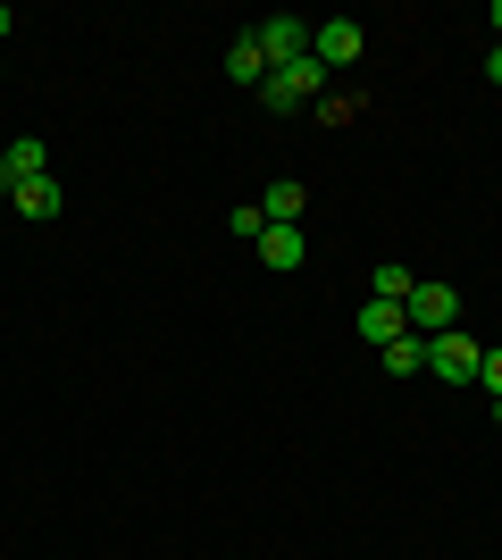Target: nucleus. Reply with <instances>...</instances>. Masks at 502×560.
<instances>
[{"instance_id": "obj_11", "label": "nucleus", "mask_w": 502, "mask_h": 560, "mask_svg": "<svg viewBox=\"0 0 502 560\" xmlns=\"http://www.w3.org/2000/svg\"><path fill=\"white\" fill-rule=\"evenodd\" d=\"M9 201H17L25 218H59V210H68V192L50 185V176H34V185H17V192H9Z\"/></svg>"}, {"instance_id": "obj_3", "label": "nucleus", "mask_w": 502, "mask_h": 560, "mask_svg": "<svg viewBox=\"0 0 502 560\" xmlns=\"http://www.w3.org/2000/svg\"><path fill=\"white\" fill-rule=\"evenodd\" d=\"M478 360H486V343H469V335H428V369L444 376V385H478Z\"/></svg>"}, {"instance_id": "obj_6", "label": "nucleus", "mask_w": 502, "mask_h": 560, "mask_svg": "<svg viewBox=\"0 0 502 560\" xmlns=\"http://www.w3.org/2000/svg\"><path fill=\"white\" fill-rule=\"evenodd\" d=\"M34 176H50V151L34 135H17L9 151H0V192H17V185H34Z\"/></svg>"}, {"instance_id": "obj_7", "label": "nucleus", "mask_w": 502, "mask_h": 560, "mask_svg": "<svg viewBox=\"0 0 502 560\" xmlns=\"http://www.w3.org/2000/svg\"><path fill=\"white\" fill-rule=\"evenodd\" d=\"M260 259L277 268V277H293V268L311 259V234H302V226H268V234H260Z\"/></svg>"}, {"instance_id": "obj_2", "label": "nucleus", "mask_w": 502, "mask_h": 560, "mask_svg": "<svg viewBox=\"0 0 502 560\" xmlns=\"http://www.w3.org/2000/svg\"><path fill=\"white\" fill-rule=\"evenodd\" d=\"M252 43L268 50V75H277V68H293V59H311V18H285V9H277V18H260Z\"/></svg>"}, {"instance_id": "obj_13", "label": "nucleus", "mask_w": 502, "mask_h": 560, "mask_svg": "<svg viewBox=\"0 0 502 560\" xmlns=\"http://www.w3.org/2000/svg\"><path fill=\"white\" fill-rule=\"evenodd\" d=\"M410 284H419V277H410L402 259H385V268H377V302H410Z\"/></svg>"}, {"instance_id": "obj_14", "label": "nucleus", "mask_w": 502, "mask_h": 560, "mask_svg": "<svg viewBox=\"0 0 502 560\" xmlns=\"http://www.w3.org/2000/svg\"><path fill=\"white\" fill-rule=\"evenodd\" d=\"M478 385H486V401H502V343H486V360H478Z\"/></svg>"}, {"instance_id": "obj_4", "label": "nucleus", "mask_w": 502, "mask_h": 560, "mask_svg": "<svg viewBox=\"0 0 502 560\" xmlns=\"http://www.w3.org/2000/svg\"><path fill=\"white\" fill-rule=\"evenodd\" d=\"M311 93H327V68H318V59H293V68H277V75L260 84L268 109H302Z\"/></svg>"}, {"instance_id": "obj_9", "label": "nucleus", "mask_w": 502, "mask_h": 560, "mask_svg": "<svg viewBox=\"0 0 502 560\" xmlns=\"http://www.w3.org/2000/svg\"><path fill=\"white\" fill-rule=\"evenodd\" d=\"M302 210H311V192L293 185V176H277V185L260 192V218H268V226H293V218H302Z\"/></svg>"}, {"instance_id": "obj_8", "label": "nucleus", "mask_w": 502, "mask_h": 560, "mask_svg": "<svg viewBox=\"0 0 502 560\" xmlns=\"http://www.w3.org/2000/svg\"><path fill=\"white\" fill-rule=\"evenodd\" d=\"M402 335H410V318H402V302H369V310H360V343H402Z\"/></svg>"}, {"instance_id": "obj_18", "label": "nucleus", "mask_w": 502, "mask_h": 560, "mask_svg": "<svg viewBox=\"0 0 502 560\" xmlns=\"http://www.w3.org/2000/svg\"><path fill=\"white\" fill-rule=\"evenodd\" d=\"M494 427H502V401H494Z\"/></svg>"}, {"instance_id": "obj_1", "label": "nucleus", "mask_w": 502, "mask_h": 560, "mask_svg": "<svg viewBox=\"0 0 502 560\" xmlns=\"http://www.w3.org/2000/svg\"><path fill=\"white\" fill-rule=\"evenodd\" d=\"M402 318H410V335H419V343H428V335H453V327H460V293H453V284H410Z\"/></svg>"}, {"instance_id": "obj_12", "label": "nucleus", "mask_w": 502, "mask_h": 560, "mask_svg": "<svg viewBox=\"0 0 502 560\" xmlns=\"http://www.w3.org/2000/svg\"><path fill=\"white\" fill-rule=\"evenodd\" d=\"M410 369H428V343H419V335L385 343V376H410Z\"/></svg>"}, {"instance_id": "obj_19", "label": "nucleus", "mask_w": 502, "mask_h": 560, "mask_svg": "<svg viewBox=\"0 0 502 560\" xmlns=\"http://www.w3.org/2000/svg\"><path fill=\"white\" fill-rule=\"evenodd\" d=\"M494 25H502V0H494Z\"/></svg>"}, {"instance_id": "obj_10", "label": "nucleus", "mask_w": 502, "mask_h": 560, "mask_svg": "<svg viewBox=\"0 0 502 560\" xmlns=\"http://www.w3.org/2000/svg\"><path fill=\"white\" fill-rule=\"evenodd\" d=\"M226 75H235V84H252V93H260V84H268V50L252 43V34H243V43L226 50Z\"/></svg>"}, {"instance_id": "obj_5", "label": "nucleus", "mask_w": 502, "mask_h": 560, "mask_svg": "<svg viewBox=\"0 0 502 560\" xmlns=\"http://www.w3.org/2000/svg\"><path fill=\"white\" fill-rule=\"evenodd\" d=\"M360 50H369V34H360L352 18H327V25H311V59H318V68H352Z\"/></svg>"}, {"instance_id": "obj_17", "label": "nucleus", "mask_w": 502, "mask_h": 560, "mask_svg": "<svg viewBox=\"0 0 502 560\" xmlns=\"http://www.w3.org/2000/svg\"><path fill=\"white\" fill-rule=\"evenodd\" d=\"M9 25H17V9H9V0H0V43H9Z\"/></svg>"}, {"instance_id": "obj_16", "label": "nucleus", "mask_w": 502, "mask_h": 560, "mask_svg": "<svg viewBox=\"0 0 502 560\" xmlns=\"http://www.w3.org/2000/svg\"><path fill=\"white\" fill-rule=\"evenodd\" d=\"M486 75H494V84H502V43H494V50H486Z\"/></svg>"}, {"instance_id": "obj_15", "label": "nucleus", "mask_w": 502, "mask_h": 560, "mask_svg": "<svg viewBox=\"0 0 502 560\" xmlns=\"http://www.w3.org/2000/svg\"><path fill=\"white\" fill-rule=\"evenodd\" d=\"M226 226H235V234H243V243H260V234H268V218H260V201H243V210H235V218H226Z\"/></svg>"}]
</instances>
